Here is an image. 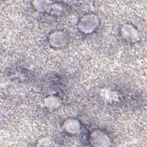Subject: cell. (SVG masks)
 I'll list each match as a JSON object with an SVG mask.
<instances>
[{
  "label": "cell",
  "instance_id": "3957f363",
  "mask_svg": "<svg viewBox=\"0 0 147 147\" xmlns=\"http://www.w3.org/2000/svg\"><path fill=\"white\" fill-rule=\"evenodd\" d=\"M64 128L68 132L75 134L79 131L80 129V125L77 120L74 119H68L64 123Z\"/></svg>",
  "mask_w": 147,
  "mask_h": 147
},
{
  "label": "cell",
  "instance_id": "5b68a950",
  "mask_svg": "<svg viewBox=\"0 0 147 147\" xmlns=\"http://www.w3.org/2000/svg\"><path fill=\"white\" fill-rule=\"evenodd\" d=\"M103 96H105V97H106V98H107V97L108 96H109V95H108L106 92H105V91H103ZM110 96L112 97V98H113V96H114V95L113 94V92H111V94H110Z\"/></svg>",
  "mask_w": 147,
  "mask_h": 147
},
{
  "label": "cell",
  "instance_id": "7a4b0ae2",
  "mask_svg": "<svg viewBox=\"0 0 147 147\" xmlns=\"http://www.w3.org/2000/svg\"><path fill=\"white\" fill-rule=\"evenodd\" d=\"M121 33L122 37L128 41H134L138 39L139 34L138 31L130 25H125L122 27Z\"/></svg>",
  "mask_w": 147,
  "mask_h": 147
},
{
  "label": "cell",
  "instance_id": "277c9868",
  "mask_svg": "<svg viewBox=\"0 0 147 147\" xmlns=\"http://www.w3.org/2000/svg\"><path fill=\"white\" fill-rule=\"evenodd\" d=\"M91 141L94 143H100V142H107L108 141V137L104 133L95 131L91 134Z\"/></svg>",
  "mask_w": 147,
  "mask_h": 147
},
{
  "label": "cell",
  "instance_id": "6da1fadb",
  "mask_svg": "<svg viewBox=\"0 0 147 147\" xmlns=\"http://www.w3.org/2000/svg\"><path fill=\"white\" fill-rule=\"evenodd\" d=\"M79 28L84 33H91L97 26L98 21L96 17L93 15H88L82 18L79 24Z\"/></svg>",
  "mask_w": 147,
  "mask_h": 147
}]
</instances>
